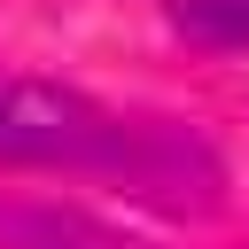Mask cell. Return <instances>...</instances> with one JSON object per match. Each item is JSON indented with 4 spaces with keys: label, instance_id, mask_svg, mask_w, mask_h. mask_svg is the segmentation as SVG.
Wrapping results in <instances>:
<instances>
[{
    "label": "cell",
    "instance_id": "1",
    "mask_svg": "<svg viewBox=\"0 0 249 249\" xmlns=\"http://www.w3.org/2000/svg\"><path fill=\"white\" fill-rule=\"evenodd\" d=\"M0 171L101 179L171 218L226 210V163L195 124L117 109V101H101L70 78H39V70H0Z\"/></svg>",
    "mask_w": 249,
    "mask_h": 249
},
{
    "label": "cell",
    "instance_id": "2",
    "mask_svg": "<svg viewBox=\"0 0 249 249\" xmlns=\"http://www.w3.org/2000/svg\"><path fill=\"white\" fill-rule=\"evenodd\" d=\"M0 249H132V241L62 195H0Z\"/></svg>",
    "mask_w": 249,
    "mask_h": 249
},
{
    "label": "cell",
    "instance_id": "3",
    "mask_svg": "<svg viewBox=\"0 0 249 249\" xmlns=\"http://www.w3.org/2000/svg\"><path fill=\"white\" fill-rule=\"evenodd\" d=\"M163 23H171L187 47L249 54V0H163Z\"/></svg>",
    "mask_w": 249,
    "mask_h": 249
}]
</instances>
